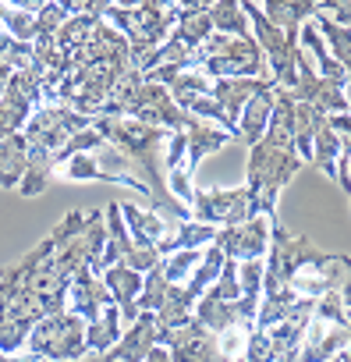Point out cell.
Instances as JSON below:
<instances>
[{
	"mask_svg": "<svg viewBox=\"0 0 351 362\" xmlns=\"http://www.w3.org/2000/svg\"><path fill=\"white\" fill-rule=\"evenodd\" d=\"M103 284L110 291V302L117 305L121 320L135 323L138 320V291H142V274L128 270V267H107L103 270Z\"/></svg>",
	"mask_w": 351,
	"mask_h": 362,
	"instance_id": "obj_20",
	"label": "cell"
},
{
	"mask_svg": "<svg viewBox=\"0 0 351 362\" xmlns=\"http://www.w3.org/2000/svg\"><path fill=\"white\" fill-rule=\"evenodd\" d=\"M82 231H85V214H82V210H68V214L61 217V224H57V228H54L47 238L61 249V245H68L71 238H78Z\"/></svg>",
	"mask_w": 351,
	"mask_h": 362,
	"instance_id": "obj_38",
	"label": "cell"
},
{
	"mask_svg": "<svg viewBox=\"0 0 351 362\" xmlns=\"http://www.w3.org/2000/svg\"><path fill=\"white\" fill-rule=\"evenodd\" d=\"M196 302L199 295L189 288V284H167L163 291V305L153 313L160 330H178V327H189L192 316H196Z\"/></svg>",
	"mask_w": 351,
	"mask_h": 362,
	"instance_id": "obj_22",
	"label": "cell"
},
{
	"mask_svg": "<svg viewBox=\"0 0 351 362\" xmlns=\"http://www.w3.org/2000/svg\"><path fill=\"white\" fill-rule=\"evenodd\" d=\"M78 362H114L110 355H85V358H78Z\"/></svg>",
	"mask_w": 351,
	"mask_h": 362,
	"instance_id": "obj_45",
	"label": "cell"
},
{
	"mask_svg": "<svg viewBox=\"0 0 351 362\" xmlns=\"http://www.w3.org/2000/svg\"><path fill=\"white\" fill-rule=\"evenodd\" d=\"M170 36L182 40L189 50H199V47L213 36L210 4H178V25H174Z\"/></svg>",
	"mask_w": 351,
	"mask_h": 362,
	"instance_id": "obj_23",
	"label": "cell"
},
{
	"mask_svg": "<svg viewBox=\"0 0 351 362\" xmlns=\"http://www.w3.org/2000/svg\"><path fill=\"white\" fill-rule=\"evenodd\" d=\"M259 8H263L266 22L277 25L280 33H287V36H298V29L316 15L312 0H266V4H259Z\"/></svg>",
	"mask_w": 351,
	"mask_h": 362,
	"instance_id": "obj_25",
	"label": "cell"
},
{
	"mask_svg": "<svg viewBox=\"0 0 351 362\" xmlns=\"http://www.w3.org/2000/svg\"><path fill=\"white\" fill-rule=\"evenodd\" d=\"M185 142H189V174H192L206 156H213V153H220L227 142H234V135H227L220 124L189 117V124H185Z\"/></svg>",
	"mask_w": 351,
	"mask_h": 362,
	"instance_id": "obj_21",
	"label": "cell"
},
{
	"mask_svg": "<svg viewBox=\"0 0 351 362\" xmlns=\"http://www.w3.org/2000/svg\"><path fill=\"white\" fill-rule=\"evenodd\" d=\"M273 103H277V82L266 78L263 89L252 93V100L242 107V117H238V142L245 146H256L270 124V114H273Z\"/></svg>",
	"mask_w": 351,
	"mask_h": 362,
	"instance_id": "obj_17",
	"label": "cell"
},
{
	"mask_svg": "<svg viewBox=\"0 0 351 362\" xmlns=\"http://www.w3.org/2000/svg\"><path fill=\"white\" fill-rule=\"evenodd\" d=\"M213 245L224 252V259L245 263V259H266L270 249V217H252L238 228H220Z\"/></svg>",
	"mask_w": 351,
	"mask_h": 362,
	"instance_id": "obj_13",
	"label": "cell"
},
{
	"mask_svg": "<svg viewBox=\"0 0 351 362\" xmlns=\"http://www.w3.org/2000/svg\"><path fill=\"white\" fill-rule=\"evenodd\" d=\"M234 362H245V358H234Z\"/></svg>",
	"mask_w": 351,
	"mask_h": 362,
	"instance_id": "obj_50",
	"label": "cell"
},
{
	"mask_svg": "<svg viewBox=\"0 0 351 362\" xmlns=\"http://www.w3.org/2000/svg\"><path fill=\"white\" fill-rule=\"evenodd\" d=\"M210 89H213V82L199 71V68H189V71H182L178 78H174L170 86H167V93H170V100L178 103L182 110H189L196 100H203V96H210Z\"/></svg>",
	"mask_w": 351,
	"mask_h": 362,
	"instance_id": "obj_31",
	"label": "cell"
},
{
	"mask_svg": "<svg viewBox=\"0 0 351 362\" xmlns=\"http://www.w3.org/2000/svg\"><path fill=\"white\" fill-rule=\"evenodd\" d=\"M103 22L124 36L131 50V68H138L153 50L170 40L178 25V4H103Z\"/></svg>",
	"mask_w": 351,
	"mask_h": 362,
	"instance_id": "obj_2",
	"label": "cell"
},
{
	"mask_svg": "<svg viewBox=\"0 0 351 362\" xmlns=\"http://www.w3.org/2000/svg\"><path fill=\"white\" fill-rule=\"evenodd\" d=\"M347 114H351V107H347Z\"/></svg>",
	"mask_w": 351,
	"mask_h": 362,
	"instance_id": "obj_51",
	"label": "cell"
},
{
	"mask_svg": "<svg viewBox=\"0 0 351 362\" xmlns=\"http://www.w3.org/2000/svg\"><path fill=\"white\" fill-rule=\"evenodd\" d=\"M0 362H43L32 351H15V355H0Z\"/></svg>",
	"mask_w": 351,
	"mask_h": 362,
	"instance_id": "obj_42",
	"label": "cell"
},
{
	"mask_svg": "<svg viewBox=\"0 0 351 362\" xmlns=\"http://www.w3.org/2000/svg\"><path fill=\"white\" fill-rule=\"evenodd\" d=\"M344 351H347V355H351V334H347V348H344Z\"/></svg>",
	"mask_w": 351,
	"mask_h": 362,
	"instance_id": "obj_48",
	"label": "cell"
},
{
	"mask_svg": "<svg viewBox=\"0 0 351 362\" xmlns=\"http://www.w3.org/2000/svg\"><path fill=\"white\" fill-rule=\"evenodd\" d=\"M128 117L131 121H142V124H153V128H163V132H185V124H189L192 114H185L178 103L170 100L167 86L142 82L138 93H135V100H131V107H128Z\"/></svg>",
	"mask_w": 351,
	"mask_h": 362,
	"instance_id": "obj_9",
	"label": "cell"
},
{
	"mask_svg": "<svg viewBox=\"0 0 351 362\" xmlns=\"http://www.w3.org/2000/svg\"><path fill=\"white\" fill-rule=\"evenodd\" d=\"M323 256V249L305 238V235H295L280 224V217L270 221V249H266V259H263V295L259 298H277L280 291H287L291 277L316 263Z\"/></svg>",
	"mask_w": 351,
	"mask_h": 362,
	"instance_id": "obj_4",
	"label": "cell"
},
{
	"mask_svg": "<svg viewBox=\"0 0 351 362\" xmlns=\"http://www.w3.org/2000/svg\"><path fill=\"white\" fill-rule=\"evenodd\" d=\"M0 33H4V29H0Z\"/></svg>",
	"mask_w": 351,
	"mask_h": 362,
	"instance_id": "obj_52",
	"label": "cell"
},
{
	"mask_svg": "<svg viewBox=\"0 0 351 362\" xmlns=\"http://www.w3.org/2000/svg\"><path fill=\"white\" fill-rule=\"evenodd\" d=\"M347 263H351V256H344V252H323L316 263H309V267H302L295 277H291V291L298 295V298H323L326 291H340V284H344V277H347Z\"/></svg>",
	"mask_w": 351,
	"mask_h": 362,
	"instance_id": "obj_10",
	"label": "cell"
},
{
	"mask_svg": "<svg viewBox=\"0 0 351 362\" xmlns=\"http://www.w3.org/2000/svg\"><path fill=\"white\" fill-rule=\"evenodd\" d=\"M312 316H319V320H326V323H340V327H347L340 291H326L323 298H316V313H312Z\"/></svg>",
	"mask_w": 351,
	"mask_h": 362,
	"instance_id": "obj_40",
	"label": "cell"
},
{
	"mask_svg": "<svg viewBox=\"0 0 351 362\" xmlns=\"http://www.w3.org/2000/svg\"><path fill=\"white\" fill-rule=\"evenodd\" d=\"M252 217H259V214L252 210V196L245 185H238V189H196L192 221L210 224V228H238Z\"/></svg>",
	"mask_w": 351,
	"mask_h": 362,
	"instance_id": "obj_8",
	"label": "cell"
},
{
	"mask_svg": "<svg viewBox=\"0 0 351 362\" xmlns=\"http://www.w3.org/2000/svg\"><path fill=\"white\" fill-rule=\"evenodd\" d=\"M347 181H351V156H347Z\"/></svg>",
	"mask_w": 351,
	"mask_h": 362,
	"instance_id": "obj_47",
	"label": "cell"
},
{
	"mask_svg": "<svg viewBox=\"0 0 351 362\" xmlns=\"http://www.w3.org/2000/svg\"><path fill=\"white\" fill-rule=\"evenodd\" d=\"M256 313H259V298H238V302H217L213 295H203L196 302V323L206 327L210 334H224V330H252L256 327Z\"/></svg>",
	"mask_w": 351,
	"mask_h": 362,
	"instance_id": "obj_11",
	"label": "cell"
},
{
	"mask_svg": "<svg viewBox=\"0 0 351 362\" xmlns=\"http://www.w3.org/2000/svg\"><path fill=\"white\" fill-rule=\"evenodd\" d=\"M238 288H242V298H259L263 295V259L238 263Z\"/></svg>",
	"mask_w": 351,
	"mask_h": 362,
	"instance_id": "obj_37",
	"label": "cell"
},
{
	"mask_svg": "<svg viewBox=\"0 0 351 362\" xmlns=\"http://www.w3.org/2000/svg\"><path fill=\"white\" fill-rule=\"evenodd\" d=\"M117 206H121V221H124V228H128V235H131V242L138 249H156L167 238L170 228H167V221L160 214H153V210H145L138 203H117Z\"/></svg>",
	"mask_w": 351,
	"mask_h": 362,
	"instance_id": "obj_19",
	"label": "cell"
},
{
	"mask_svg": "<svg viewBox=\"0 0 351 362\" xmlns=\"http://www.w3.org/2000/svg\"><path fill=\"white\" fill-rule=\"evenodd\" d=\"M156 344H163V330H160L156 316H153V313H138V320L121 334V341H117L107 355H110L114 362H145Z\"/></svg>",
	"mask_w": 351,
	"mask_h": 362,
	"instance_id": "obj_15",
	"label": "cell"
},
{
	"mask_svg": "<svg viewBox=\"0 0 351 362\" xmlns=\"http://www.w3.org/2000/svg\"><path fill=\"white\" fill-rule=\"evenodd\" d=\"M263 82H266V78H220V82H213L210 96H213L217 107L224 110V117H227V132H231L234 139H238V117H242V107L252 100L256 89H263Z\"/></svg>",
	"mask_w": 351,
	"mask_h": 362,
	"instance_id": "obj_18",
	"label": "cell"
},
{
	"mask_svg": "<svg viewBox=\"0 0 351 362\" xmlns=\"http://www.w3.org/2000/svg\"><path fill=\"white\" fill-rule=\"evenodd\" d=\"M192 68H199L210 82L220 78H266V57L252 36H220L213 33L192 57Z\"/></svg>",
	"mask_w": 351,
	"mask_h": 362,
	"instance_id": "obj_3",
	"label": "cell"
},
{
	"mask_svg": "<svg viewBox=\"0 0 351 362\" xmlns=\"http://www.w3.org/2000/svg\"><path fill=\"white\" fill-rule=\"evenodd\" d=\"M124 334V320L117 313V305H107L93 323H85V348L89 355H107Z\"/></svg>",
	"mask_w": 351,
	"mask_h": 362,
	"instance_id": "obj_27",
	"label": "cell"
},
{
	"mask_svg": "<svg viewBox=\"0 0 351 362\" xmlns=\"http://www.w3.org/2000/svg\"><path fill=\"white\" fill-rule=\"evenodd\" d=\"M242 11H245V18H249V29L256 33L252 40L259 43V50H263V57H266V64H270V71H273L270 78L277 82V89L291 93V89L298 86V75H295L298 36H287V33H280L277 25H270L259 4H242Z\"/></svg>",
	"mask_w": 351,
	"mask_h": 362,
	"instance_id": "obj_6",
	"label": "cell"
},
{
	"mask_svg": "<svg viewBox=\"0 0 351 362\" xmlns=\"http://www.w3.org/2000/svg\"><path fill=\"white\" fill-rule=\"evenodd\" d=\"M340 302H344V316H347V327H351V263H347V277L340 284Z\"/></svg>",
	"mask_w": 351,
	"mask_h": 362,
	"instance_id": "obj_41",
	"label": "cell"
},
{
	"mask_svg": "<svg viewBox=\"0 0 351 362\" xmlns=\"http://www.w3.org/2000/svg\"><path fill=\"white\" fill-rule=\"evenodd\" d=\"M107 305H114V302H110V291H107L103 277H96L85 267H78L75 277H71V284H68V305H64V313L93 323Z\"/></svg>",
	"mask_w": 351,
	"mask_h": 362,
	"instance_id": "obj_14",
	"label": "cell"
},
{
	"mask_svg": "<svg viewBox=\"0 0 351 362\" xmlns=\"http://www.w3.org/2000/svg\"><path fill=\"white\" fill-rule=\"evenodd\" d=\"M330 362H351V355H347V351H340V355H333Z\"/></svg>",
	"mask_w": 351,
	"mask_h": 362,
	"instance_id": "obj_46",
	"label": "cell"
},
{
	"mask_svg": "<svg viewBox=\"0 0 351 362\" xmlns=\"http://www.w3.org/2000/svg\"><path fill=\"white\" fill-rule=\"evenodd\" d=\"M305 167V160L295 149V103L284 89H277V103L270 114V124L256 146H249L245 163V189L252 196V210L259 217H277V196L291 177Z\"/></svg>",
	"mask_w": 351,
	"mask_h": 362,
	"instance_id": "obj_1",
	"label": "cell"
},
{
	"mask_svg": "<svg viewBox=\"0 0 351 362\" xmlns=\"http://www.w3.org/2000/svg\"><path fill=\"white\" fill-rule=\"evenodd\" d=\"M89 124H93L89 117H82V114H75V110H68V107L43 103V107L32 110V117L25 121L22 135H25L29 146H40V149H47V153H57V149L68 146V139H75V135L85 132Z\"/></svg>",
	"mask_w": 351,
	"mask_h": 362,
	"instance_id": "obj_7",
	"label": "cell"
},
{
	"mask_svg": "<svg viewBox=\"0 0 351 362\" xmlns=\"http://www.w3.org/2000/svg\"><path fill=\"white\" fill-rule=\"evenodd\" d=\"M347 334H351V327L326 323V320L312 316L309 330H305V341L298 348V362H330L333 355H340L347 348Z\"/></svg>",
	"mask_w": 351,
	"mask_h": 362,
	"instance_id": "obj_16",
	"label": "cell"
},
{
	"mask_svg": "<svg viewBox=\"0 0 351 362\" xmlns=\"http://www.w3.org/2000/svg\"><path fill=\"white\" fill-rule=\"evenodd\" d=\"M224 263H227V259H224V252H220L217 245H206V249H203V259H199V267H196V274H192L185 284H189V288L203 298V295L217 284V277H220Z\"/></svg>",
	"mask_w": 351,
	"mask_h": 362,
	"instance_id": "obj_33",
	"label": "cell"
},
{
	"mask_svg": "<svg viewBox=\"0 0 351 362\" xmlns=\"http://www.w3.org/2000/svg\"><path fill=\"white\" fill-rule=\"evenodd\" d=\"M199 259H203V249H185V252L163 256V259H160V274H163L167 284H185V281L196 274Z\"/></svg>",
	"mask_w": 351,
	"mask_h": 362,
	"instance_id": "obj_34",
	"label": "cell"
},
{
	"mask_svg": "<svg viewBox=\"0 0 351 362\" xmlns=\"http://www.w3.org/2000/svg\"><path fill=\"white\" fill-rule=\"evenodd\" d=\"M217 231L220 228H210V224H199V221H182L178 228L167 231V238L156 245V252L163 259V256H174V252H185V249H206V245H213Z\"/></svg>",
	"mask_w": 351,
	"mask_h": 362,
	"instance_id": "obj_24",
	"label": "cell"
},
{
	"mask_svg": "<svg viewBox=\"0 0 351 362\" xmlns=\"http://www.w3.org/2000/svg\"><path fill=\"white\" fill-rule=\"evenodd\" d=\"M163 348H167L170 362H231L220 351L217 334H210L196 320L189 327H178V330H163Z\"/></svg>",
	"mask_w": 351,
	"mask_h": 362,
	"instance_id": "obj_12",
	"label": "cell"
},
{
	"mask_svg": "<svg viewBox=\"0 0 351 362\" xmlns=\"http://www.w3.org/2000/svg\"><path fill=\"white\" fill-rule=\"evenodd\" d=\"M11 75H15V68H11V64H4V61H0V96H4V89H8Z\"/></svg>",
	"mask_w": 351,
	"mask_h": 362,
	"instance_id": "obj_43",
	"label": "cell"
},
{
	"mask_svg": "<svg viewBox=\"0 0 351 362\" xmlns=\"http://www.w3.org/2000/svg\"><path fill=\"white\" fill-rule=\"evenodd\" d=\"M242 358H245V362H277V351H273V344H270L266 330H256V327L249 330Z\"/></svg>",
	"mask_w": 351,
	"mask_h": 362,
	"instance_id": "obj_39",
	"label": "cell"
},
{
	"mask_svg": "<svg viewBox=\"0 0 351 362\" xmlns=\"http://www.w3.org/2000/svg\"><path fill=\"white\" fill-rule=\"evenodd\" d=\"M277 362H298V358H277Z\"/></svg>",
	"mask_w": 351,
	"mask_h": 362,
	"instance_id": "obj_49",
	"label": "cell"
},
{
	"mask_svg": "<svg viewBox=\"0 0 351 362\" xmlns=\"http://www.w3.org/2000/svg\"><path fill=\"white\" fill-rule=\"evenodd\" d=\"M25 160H29V142L22 132L0 139V189H15L22 185V174H25Z\"/></svg>",
	"mask_w": 351,
	"mask_h": 362,
	"instance_id": "obj_26",
	"label": "cell"
},
{
	"mask_svg": "<svg viewBox=\"0 0 351 362\" xmlns=\"http://www.w3.org/2000/svg\"><path fill=\"white\" fill-rule=\"evenodd\" d=\"M337 156H340V139L337 132L330 128V117L323 114L316 121V132H312V167H319L330 181H337Z\"/></svg>",
	"mask_w": 351,
	"mask_h": 362,
	"instance_id": "obj_28",
	"label": "cell"
},
{
	"mask_svg": "<svg viewBox=\"0 0 351 362\" xmlns=\"http://www.w3.org/2000/svg\"><path fill=\"white\" fill-rule=\"evenodd\" d=\"M210 22H213V33H220V36H238V40L252 36L249 18H245L242 4H234V0H217V4H210Z\"/></svg>",
	"mask_w": 351,
	"mask_h": 362,
	"instance_id": "obj_32",
	"label": "cell"
},
{
	"mask_svg": "<svg viewBox=\"0 0 351 362\" xmlns=\"http://www.w3.org/2000/svg\"><path fill=\"white\" fill-rule=\"evenodd\" d=\"M50 174H54V153H47L40 146H29V160H25V174H22L18 196H25V199L43 196L47 185H50Z\"/></svg>",
	"mask_w": 351,
	"mask_h": 362,
	"instance_id": "obj_29",
	"label": "cell"
},
{
	"mask_svg": "<svg viewBox=\"0 0 351 362\" xmlns=\"http://www.w3.org/2000/svg\"><path fill=\"white\" fill-rule=\"evenodd\" d=\"M163 291L167 281L160 274V267H153L149 274H142V291H138V313H156L163 305Z\"/></svg>",
	"mask_w": 351,
	"mask_h": 362,
	"instance_id": "obj_36",
	"label": "cell"
},
{
	"mask_svg": "<svg viewBox=\"0 0 351 362\" xmlns=\"http://www.w3.org/2000/svg\"><path fill=\"white\" fill-rule=\"evenodd\" d=\"M145 362H170V355H167V348H163V344H156V348L149 351V358H145Z\"/></svg>",
	"mask_w": 351,
	"mask_h": 362,
	"instance_id": "obj_44",
	"label": "cell"
},
{
	"mask_svg": "<svg viewBox=\"0 0 351 362\" xmlns=\"http://www.w3.org/2000/svg\"><path fill=\"white\" fill-rule=\"evenodd\" d=\"M43 4H18V8H8L0 4V29H4L11 40L18 43H32L36 40V11Z\"/></svg>",
	"mask_w": 351,
	"mask_h": 362,
	"instance_id": "obj_30",
	"label": "cell"
},
{
	"mask_svg": "<svg viewBox=\"0 0 351 362\" xmlns=\"http://www.w3.org/2000/svg\"><path fill=\"white\" fill-rule=\"evenodd\" d=\"M25 351H32L43 362H78L89 355L85 348V320L71 316V313H57L47 316L32 327Z\"/></svg>",
	"mask_w": 351,
	"mask_h": 362,
	"instance_id": "obj_5",
	"label": "cell"
},
{
	"mask_svg": "<svg viewBox=\"0 0 351 362\" xmlns=\"http://www.w3.org/2000/svg\"><path fill=\"white\" fill-rule=\"evenodd\" d=\"M100 149H107V139L89 124L85 132H78L75 139H68V146H64V149H57V153H54V167H61V163H64V160H71L75 153H100Z\"/></svg>",
	"mask_w": 351,
	"mask_h": 362,
	"instance_id": "obj_35",
	"label": "cell"
}]
</instances>
